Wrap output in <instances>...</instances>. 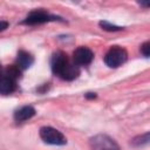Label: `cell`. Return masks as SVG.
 <instances>
[{
  "label": "cell",
  "instance_id": "cell-1",
  "mask_svg": "<svg viewBox=\"0 0 150 150\" xmlns=\"http://www.w3.org/2000/svg\"><path fill=\"white\" fill-rule=\"evenodd\" d=\"M52 70L55 75H57L61 79L67 80V81L76 79L80 74L79 67L70 63L67 55L61 52L54 54V56L52 59Z\"/></svg>",
  "mask_w": 150,
  "mask_h": 150
},
{
  "label": "cell",
  "instance_id": "cell-2",
  "mask_svg": "<svg viewBox=\"0 0 150 150\" xmlns=\"http://www.w3.org/2000/svg\"><path fill=\"white\" fill-rule=\"evenodd\" d=\"M127 57H128V54L125 49L118 46H114L107 52L104 56V62L110 68H117L118 66H121L127 61Z\"/></svg>",
  "mask_w": 150,
  "mask_h": 150
},
{
  "label": "cell",
  "instance_id": "cell-3",
  "mask_svg": "<svg viewBox=\"0 0 150 150\" xmlns=\"http://www.w3.org/2000/svg\"><path fill=\"white\" fill-rule=\"evenodd\" d=\"M40 137L45 143L52 145H63L67 143L63 134L52 127H42L40 129Z\"/></svg>",
  "mask_w": 150,
  "mask_h": 150
},
{
  "label": "cell",
  "instance_id": "cell-4",
  "mask_svg": "<svg viewBox=\"0 0 150 150\" xmlns=\"http://www.w3.org/2000/svg\"><path fill=\"white\" fill-rule=\"evenodd\" d=\"M93 150H120L117 143L107 135H97L90 139Z\"/></svg>",
  "mask_w": 150,
  "mask_h": 150
},
{
  "label": "cell",
  "instance_id": "cell-5",
  "mask_svg": "<svg viewBox=\"0 0 150 150\" xmlns=\"http://www.w3.org/2000/svg\"><path fill=\"white\" fill-rule=\"evenodd\" d=\"M55 19H57V18L54 16V15L48 14L45 11H33L27 15L23 23H26V25H39V23H45V22H48V21H52V20H55Z\"/></svg>",
  "mask_w": 150,
  "mask_h": 150
},
{
  "label": "cell",
  "instance_id": "cell-6",
  "mask_svg": "<svg viewBox=\"0 0 150 150\" xmlns=\"http://www.w3.org/2000/svg\"><path fill=\"white\" fill-rule=\"evenodd\" d=\"M93 57H94V53L87 47H79L73 53L74 62L76 64H81V66L89 64L93 61Z\"/></svg>",
  "mask_w": 150,
  "mask_h": 150
},
{
  "label": "cell",
  "instance_id": "cell-7",
  "mask_svg": "<svg viewBox=\"0 0 150 150\" xmlns=\"http://www.w3.org/2000/svg\"><path fill=\"white\" fill-rule=\"evenodd\" d=\"M16 88V83H15V80L7 76V75H4L0 77V94L1 95H8V94H12Z\"/></svg>",
  "mask_w": 150,
  "mask_h": 150
},
{
  "label": "cell",
  "instance_id": "cell-8",
  "mask_svg": "<svg viewBox=\"0 0 150 150\" xmlns=\"http://www.w3.org/2000/svg\"><path fill=\"white\" fill-rule=\"evenodd\" d=\"M34 115H35V109L30 105H25V107H21L20 109H18L15 111L14 118L16 122H23V121L32 118Z\"/></svg>",
  "mask_w": 150,
  "mask_h": 150
},
{
  "label": "cell",
  "instance_id": "cell-9",
  "mask_svg": "<svg viewBox=\"0 0 150 150\" xmlns=\"http://www.w3.org/2000/svg\"><path fill=\"white\" fill-rule=\"evenodd\" d=\"M16 61H18V67H19V68H21V69H27V68H29V67L33 64L34 59H33V56H32L29 53H27V52H25V50H20V52L18 53Z\"/></svg>",
  "mask_w": 150,
  "mask_h": 150
},
{
  "label": "cell",
  "instance_id": "cell-10",
  "mask_svg": "<svg viewBox=\"0 0 150 150\" xmlns=\"http://www.w3.org/2000/svg\"><path fill=\"white\" fill-rule=\"evenodd\" d=\"M6 75L15 80L16 77L20 76V69H19V67L18 66H9L7 68V70H6Z\"/></svg>",
  "mask_w": 150,
  "mask_h": 150
},
{
  "label": "cell",
  "instance_id": "cell-11",
  "mask_svg": "<svg viewBox=\"0 0 150 150\" xmlns=\"http://www.w3.org/2000/svg\"><path fill=\"white\" fill-rule=\"evenodd\" d=\"M100 26L102 27V29L108 30V32H116V30H121V29H122V27L111 25V23H109L108 21H101V22H100Z\"/></svg>",
  "mask_w": 150,
  "mask_h": 150
},
{
  "label": "cell",
  "instance_id": "cell-12",
  "mask_svg": "<svg viewBox=\"0 0 150 150\" xmlns=\"http://www.w3.org/2000/svg\"><path fill=\"white\" fill-rule=\"evenodd\" d=\"M141 52L145 57H148L150 55V43L149 42H144L142 45V47H141Z\"/></svg>",
  "mask_w": 150,
  "mask_h": 150
},
{
  "label": "cell",
  "instance_id": "cell-13",
  "mask_svg": "<svg viewBox=\"0 0 150 150\" xmlns=\"http://www.w3.org/2000/svg\"><path fill=\"white\" fill-rule=\"evenodd\" d=\"M8 27V22L7 21H0V32L5 30Z\"/></svg>",
  "mask_w": 150,
  "mask_h": 150
}]
</instances>
